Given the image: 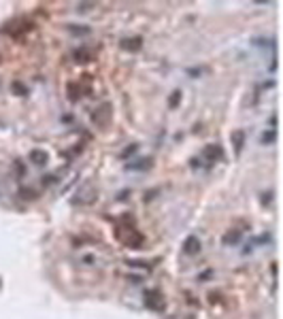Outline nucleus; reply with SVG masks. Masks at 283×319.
Instances as JSON below:
<instances>
[{
  "mask_svg": "<svg viewBox=\"0 0 283 319\" xmlns=\"http://www.w3.org/2000/svg\"><path fill=\"white\" fill-rule=\"evenodd\" d=\"M109 113H111V107L109 104H100V109H96L94 111V124L98 126H107V121H109Z\"/></svg>",
  "mask_w": 283,
  "mask_h": 319,
  "instance_id": "nucleus-1",
  "label": "nucleus"
},
{
  "mask_svg": "<svg viewBox=\"0 0 283 319\" xmlns=\"http://www.w3.org/2000/svg\"><path fill=\"white\" fill-rule=\"evenodd\" d=\"M200 247H202V245H200V238L198 236H188L186 238V243H183V251H186V253L188 255H196V253H198V251H200Z\"/></svg>",
  "mask_w": 283,
  "mask_h": 319,
  "instance_id": "nucleus-2",
  "label": "nucleus"
},
{
  "mask_svg": "<svg viewBox=\"0 0 283 319\" xmlns=\"http://www.w3.org/2000/svg\"><path fill=\"white\" fill-rule=\"evenodd\" d=\"M30 162H32L34 166H45L47 164V153L41 151V149H34L32 153H30Z\"/></svg>",
  "mask_w": 283,
  "mask_h": 319,
  "instance_id": "nucleus-3",
  "label": "nucleus"
}]
</instances>
